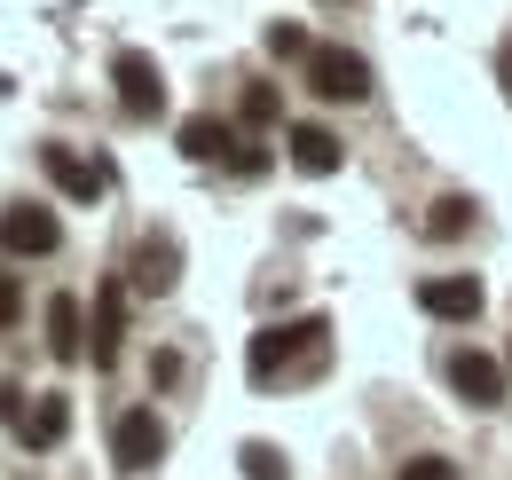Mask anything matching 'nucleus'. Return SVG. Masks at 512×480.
Masks as SVG:
<instances>
[{
  "label": "nucleus",
  "mask_w": 512,
  "mask_h": 480,
  "mask_svg": "<svg viewBox=\"0 0 512 480\" xmlns=\"http://www.w3.org/2000/svg\"><path fill=\"white\" fill-rule=\"evenodd\" d=\"M268 56H316V40H308V32H300V24H268Z\"/></svg>",
  "instance_id": "17"
},
{
  "label": "nucleus",
  "mask_w": 512,
  "mask_h": 480,
  "mask_svg": "<svg viewBox=\"0 0 512 480\" xmlns=\"http://www.w3.org/2000/svg\"><path fill=\"white\" fill-rule=\"evenodd\" d=\"M276 111H284V95H276L268 79H253V87H245V119H253V126H268Z\"/></svg>",
  "instance_id": "18"
},
{
  "label": "nucleus",
  "mask_w": 512,
  "mask_h": 480,
  "mask_svg": "<svg viewBox=\"0 0 512 480\" xmlns=\"http://www.w3.org/2000/svg\"><path fill=\"white\" fill-rule=\"evenodd\" d=\"M449 386H457V402L497 410V402H505V362L481 355V347H457V355H449Z\"/></svg>",
  "instance_id": "6"
},
{
  "label": "nucleus",
  "mask_w": 512,
  "mask_h": 480,
  "mask_svg": "<svg viewBox=\"0 0 512 480\" xmlns=\"http://www.w3.org/2000/svg\"><path fill=\"white\" fill-rule=\"evenodd\" d=\"M119 347H127V284L111 276V284H103V300H95V347H87V355H95V370H111V362H119Z\"/></svg>",
  "instance_id": "10"
},
{
  "label": "nucleus",
  "mask_w": 512,
  "mask_h": 480,
  "mask_svg": "<svg viewBox=\"0 0 512 480\" xmlns=\"http://www.w3.org/2000/svg\"><path fill=\"white\" fill-rule=\"evenodd\" d=\"M182 378V355H150V386H174Z\"/></svg>",
  "instance_id": "22"
},
{
  "label": "nucleus",
  "mask_w": 512,
  "mask_h": 480,
  "mask_svg": "<svg viewBox=\"0 0 512 480\" xmlns=\"http://www.w3.org/2000/svg\"><path fill=\"white\" fill-rule=\"evenodd\" d=\"M323 315H300V323H260L253 331V347H245V370H253V386H276V370H292V362L323 355Z\"/></svg>",
  "instance_id": "1"
},
{
  "label": "nucleus",
  "mask_w": 512,
  "mask_h": 480,
  "mask_svg": "<svg viewBox=\"0 0 512 480\" xmlns=\"http://www.w3.org/2000/svg\"><path fill=\"white\" fill-rule=\"evenodd\" d=\"M465 229H473V197H457V189H449V197H434V213H426V237H434V244H457Z\"/></svg>",
  "instance_id": "14"
},
{
  "label": "nucleus",
  "mask_w": 512,
  "mask_h": 480,
  "mask_svg": "<svg viewBox=\"0 0 512 480\" xmlns=\"http://www.w3.org/2000/svg\"><path fill=\"white\" fill-rule=\"evenodd\" d=\"M237 457H245V480H292V465H284V449H276V441H245Z\"/></svg>",
  "instance_id": "16"
},
{
  "label": "nucleus",
  "mask_w": 512,
  "mask_h": 480,
  "mask_svg": "<svg viewBox=\"0 0 512 480\" xmlns=\"http://www.w3.org/2000/svg\"><path fill=\"white\" fill-rule=\"evenodd\" d=\"M229 142H237V134H229V119H205V111H197V119H182V158H197V166H213V158H237Z\"/></svg>",
  "instance_id": "12"
},
{
  "label": "nucleus",
  "mask_w": 512,
  "mask_h": 480,
  "mask_svg": "<svg viewBox=\"0 0 512 480\" xmlns=\"http://www.w3.org/2000/svg\"><path fill=\"white\" fill-rule=\"evenodd\" d=\"M481 300H489V292H481L473 276H426V284H418V307H426V315H442V323H473Z\"/></svg>",
  "instance_id": "8"
},
{
  "label": "nucleus",
  "mask_w": 512,
  "mask_h": 480,
  "mask_svg": "<svg viewBox=\"0 0 512 480\" xmlns=\"http://www.w3.org/2000/svg\"><path fill=\"white\" fill-rule=\"evenodd\" d=\"M497 79L512 87V32H505V48H497Z\"/></svg>",
  "instance_id": "23"
},
{
  "label": "nucleus",
  "mask_w": 512,
  "mask_h": 480,
  "mask_svg": "<svg viewBox=\"0 0 512 480\" xmlns=\"http://www.w3.org/2000/svg\"><path fill=\"white\" fill-rule=\"evenodd\" d=\"M24 418H32V410H24V386H0V425L24 433Z\"/></svg>",
  "instance_id": "21"
},
{
  "label": "nucleus",
  "mask_w": 512,
  "mask_h": 480,
  "mask_svg": "<svg viewBox=\"0 0 512 480\" xmlns=\"http://www.w3.org/2000/svg\"><path fill=\"white\" fill-rule=\"evenodd\" d=\"M111 457H119V473H150V465L166 457V425H158V410H127V418L111 425Z\"/></svg>",
  "instance_id": "5"
},
{
  "label": "nucleus",
  "mask_w": 512,
  "mask_h": 480,
  "mask_svg": "<svg viewBox=\"0 0 512 480\" xmlns=\"http://www.w3.org/2000/svg\"><path fill=\"white\" fill-rule=\"evenodd\" d=\"M64 425H71V402H64V394H40V410L24 418V449H56Z\"/></svg>",
  "instance_id": "13"
},
{
  "label": "nucleus",
  "mask_w": 512,
  "mask_h": 480,
  "mask_svg": "<svg viewBox=\"0 0 512 480\" xmlns=\"http://www.w3.org/2000/svg\"><path fill=\"white\" fill-rule=\"evenodd\" d=\"M87 347H95V339L79 331V300L56 292V300H48V355H56V362H79Z\"/></svg>",
  "instance_id": "11"
},
{
  "label": "nucleus",
  "mask_w": 512,
  "mask_h": 480,
  "mask_svg": "<svg viewBox=\"0 0 512 480\" xmlns=\"http://www.w3.org/2000/svg\"><path fill=\"white\" fill-rule=\"evenodd\" d=\"M284 158H292L308 181H323V174H339V134H331V126H316V119H300L292 134H284Z\"/></svg>",
  "instance_id": "9"
},
{
  "label": "nucleus",
  "mask_w": 512,
  "mask_h": 480,
  "mask_svg": "<svg viewBox=\"0 0 512 480\" xmlns=\"http://www.w3.org/2000/svg\"><path fill=\"white\" fill-rule=\"evenodd\" d=\"M134 284H142V292H166V284H174V244H142V268H134Z\"/></svg>",
  "instance_id": "15"
},
{
  "label": "nucleus",
  "mask_w": 512,
  "mask_h": 480,
  "mask_svg": "<svg viewBox=\"0 0 512 480\" xmlns=\"http://www.w3.org/2000/svg\"><path fill=\"white\" fill-rule=\"evenodd\" d=\"M111 95H119L127 119H158V111H166V71H158V56L119 48V56H111Z\"/></svg>",
  "instance_id": "2"
},
{
  "label": "nucleus",
  "mask_w": 512,
  "mask_h": 480,
  "mask_svg": "<svg viewBox=\"0 0 512 480\" xmlns=\"http://www.w3.org/2000/svg\"><path fill=\"white\" fill-rule=\"evenodd\" d=\"M40 174L56 181L71 205H103V166H87L71 142H40Z\"/></svg>",
  "instance_id": "7"
},
{
  "label": "nucleus",
  "mask_w": 512,
  "mask_h": 480,
  "mask_svg": "<svg viewBox=\"0 0 512 480\" xmlns=\"http://www.w3.org/2000/svg\"><path fill=\"white\" fill-rule=\"evenodd\" d=\"M16 315H24V284L0 268V331H16Z\"/></svg>",
  "instance_id": "20"
},
{
  "label": "nucleus",
  "mask_w": 512,
  "mask_h": 480,
  "mask_svg": "<svg viewBox=\"0 0 512 480\" xmlns=\"http://www.w3.org/2000/svg\"><path fill=\"white\" fill-rule=\"evenodd\" d=\"M308 87H316L323 103H363L371 95V63L355 56V48H316L308 56Z\"/></svg>",
  "instance_id": "3"
},
{
  "label": "nucleus",
  "mask_w": 512,
  "mask_h": 480,
  "mask_svg": "<svg viewBox=\"0 0 512 480\" xmlns=\"http://www.w3.org/2000/svg\"><path fill=\"white\" fill-rule=\"evenodd\" d=\"M0 244H8L16 260H48V252L64 244L56 205H8V213H0Z\"/></svg>",
  "instance_id": "4"
},
{
  "label": "nucleus",
  "mask_w": 512,
  "mask_h": 480,
  "mask_svg": "<svg viewBox=\"0 0 512 480\" xmlns=\"http://www.w3.org/2000/svg\"><path fill=\"white\" fill-rule=\"evenodd\" d=\"M394 480H457V465H449V457H410Z\"/></svg>",
  "instance_id": "19"
}]
</instances>
